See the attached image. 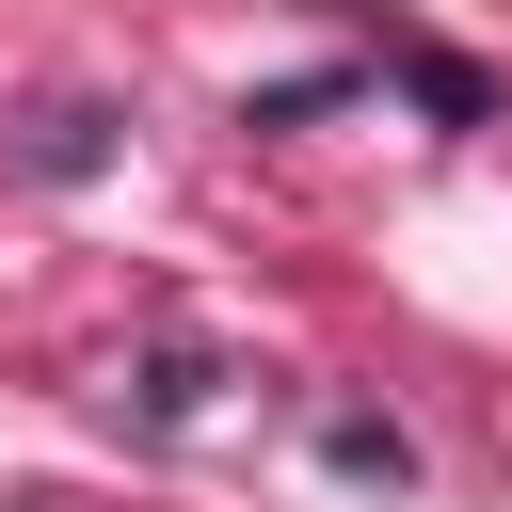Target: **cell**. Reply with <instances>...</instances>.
Returning a JSON list of instances; mask_svg holds the SVG:
<instances>
[{"label": "cell", "mask_w": 512, "mask_h": 512, "mask_svg": "<svg viewBox=\"0 0 512 512\" xmlns=\"http://www.w3.org/2000/svg\"><path fill=\"white\" fill-rule=\"evenodd\" d=\"M96 160H112V112H96V96H64V112L32 128V176H96Z\"/></svg>", "instance_id": "obj_2"}, {"label": "cell", "mask_w": 512, "mask_h": 512, "mask_svg": "<svg viewBox=\"0 0 512 512\" xmlns=\"http://www.w3.org/2000/svg\"><path fill=\"white\" fill-rule=\"evenodd\" d=\"M336 96H368L352 64H304V80H272V96H240V128H304V112H336Z\"/></svg>", "instance_id": "obj_4"}, {"label": "cell", "mask_w": 512, "mask_h": 512, "mask_svg": "<svg viewBox=\"0 0 512 512\" xmlns=\"http://www.w3.org/2000/svg\"><path fill=\"white\" fill-rule=\"evenodd\" d=\"M400 80H416V112H432V128H480V112H496V96H480V64H448V48H416Z\"/></svg>", "instance_id": "obj_3"}, {"label": "cell", "mask_w": 512, "mask_h": 512, "mask_svg": "<svg viewBox=\"0 0 512 512\" xmlns=\"http://www.w3.org/2000/svg\"><path fill=\"white\" fill-rule=\"evenodd\" d=\"M320 464H336V480H368V496H400V480H416L400 416H320Z\"/></svg>", "instance_id": "obj_1"}]
</instances>
